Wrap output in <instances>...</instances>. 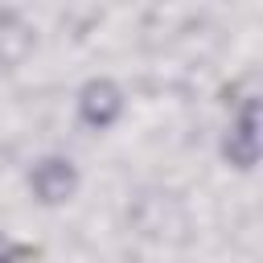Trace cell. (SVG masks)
Instances as JSON below:
<instances>
[{"mask_svg": "<svg viewBox=\"0 0 263 263\" xmlns=\"http://www.w3.org/2000/svg\"><path fill=\"white\" fill-rule=\"evenodd\" d=\"M78 185H82V177H78V168H74L70 156H45L29 173V189H33V197L41 205H66V201H74Z\"/></svg>", "mask_w": 263, "mask_h": 263, "instance_id": "obj_1", "label": "cell"}, {"mask_svg": "<svg viewBox=\"0 0 263 263\" xmlns=\"http://www.w3.org/2000/svg\"><path fill=\"white\" fill-rule=\"evenodd\" d=\"M123 107H127V99H123L119 82H111V78H90V82L78 90V119H82L90 132L115 127L119 115H123Z\"/></svg>", "mask_w": 263, "mask_h": 263, "instance_id": "obj_2", "label": "cell"}, {"mask_svg": "<svg viewBox=\"0 0 263 263\" xmlns=\"http://www.w3.org/2000/svg\"><path fill=\"white\" fill-rule=\"evenodd\" d=\"M25 259H29V247L0 230V263H25Z\"/></svg>", "mask_w": 263, "mask_h": 263, "instance_id": "obj_4", "label": "cell"}, {"mask_svg": "<svg viewBox=\"0 0 263 263\" xmlns=\"http://www.w3.org/2000/svg\"><path fill=\"white\" fill-rule=\"evenodd\" d=\"M226 160L234 168H255L259 152H263V136H259V99H247L226 127V144H222Z\"/></svg>", "mask_w": 263, "mask_h": 263, "instance_id": "obj_3", "label": "cell"}]
</instances>
